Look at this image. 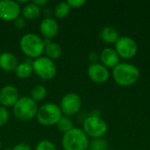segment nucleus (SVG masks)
Returning <instances> with one entry per match:
<instances>
[{
	"instance_id": "1",
	"label": "nucleus",
	"mask_w": 150,
	"mask_h": 150,
	"mask_svg": "<svg viewBox=\"0 0 150 150\" xmlns=\"http://www.w3.org/2000/svg\"><path fill=\"white\" fill-rule=\"evenodd\" d=\"M112 77L120 86H131L138 81L140 70L133 64L127 62L119 63L112 69Z\"/></svg>"
},
{
	"instance_id": "2",
	"label": "nucleus",
	"mask_w": 150,
	"mask_h": 150,
	"mask_svg": "<svg viewBox=\"0 0 150 150\" xmlns=\"http://www.w3.org/2000/svg\"><path fill=\"white\" fill-rule=\"evenodd\" d=\"M19 47L26 56L37 59L42 56L44 53L45 42L40 35L33 33H27L21 37Z\"/></svg>"
},
{
	"instance_id": "3",
	"label": "nucleus",
	"mask_w": 150,
	"mask_h": 150,
	"mask_svg": "<svg viewBox=\"0 0 150 150\" xmlns=\"http://www.w3.org/2000/svg\"><path fill=\"white\" fill-rule=\"evenodd\" d=\"M62 145L64 150H86L89 148L90 141L83 129L73 127L63 134Z\"/></svg>"
},
{
	"instance_id": "4",
	"label": "nucleus",
	"mask_w": 150,
	"mask_h": 150,
	"mask_svg": "<svg viewBox=\"0 0 150 150\" xmlns=\"http://www.w3.org/2000/svg\"><path fill=\"white\" fill-rule=\"evenodd\" d=\"M14 116L23 121L31 120L33 119L38 112L37 103L30 97H21L12 106Z\"/></svg>"
},
{
	"instance_id": "5",
	"label": "nucleus",
	"mask_w": 150,
	"mask_h": 150,
	"mask_svg": "<svg viewBox=\"0 0 150 150\" xmlns=\"http://www.w3.org/2000/svg\"><path fill=\"white\" fill-rule=\"evenodd\" d=\"M62 117V112L58 105L54 103H47L38 108L36 114L37 120L45 127H52L58 123Z\"/></svg>"
},
{
	"instance_id": "6",
	"label": "nucleus",
	"mask_w": 150,
	"mask_h": 150,
	"mask_svg": "<svg viewBox=\"0 0 150 150\" xmlns=\"http://www.w3.org/2000/svg\"><path fill=\"white\" fill-rule=\"evenodd\" d=\"M32 67L35 75L43 80L53 79L57 73V68L54 61L46 56L34 59L32 62Z\"/></svg>"
},
{
	"instance_id": "7",
	"label": "nucleus",
	"mask_w": 150,
	"mask_h": 150,
	"mask_svg": "<svg viewBox=\"0 0 150 150\" xmlns=\"http://www.w3.org/2000/svg\"><path fill=\"white\" fill-rule=\"evenodd\" d=\"M83 130L88 137L93 139L102 138L107 132L108 127L106 122L97 115L87 117L83 123Z\"/></svg>"
},
{
	"instance_id": "8",
	"label": "nucleus",
	"mask_w": 150,
	"mask_h": 150,
	"mask_svg": "<svg viewBox=\"0 0 150 150\" xmlns=\"http://www.w3.org/2000/svg\"><path fill=\"white\" fill-rule=\"evenodd\" d=\"M82 99L81 97L74 92L67 93L64 95L61 101L59 107L63 115L70 117L76 115L81 109Z\"/></svg>"
},
{
	"instance_id": "9",
	"label": "nucleus",
	"mask_w": 150,
	"mask_h": 150,
	"mask_svg": "<svg viewBox=\"0 0 150 150\" xmlns=\"http://www.w3.org/2000/svg\"><path fill=\"white\" fill-rule=\"evenodd\" d=\"M115 51L119 56L124 59H131L137 54L138 46L132 38L123 36L120 37L115 43Z\"/></svg>"
},
{
	"instance_id": "10",
	"label": "nucleus",
	"mask_w": 150,
	"mask_h": 150,
	"mask_svg": "<svg viewBox=\"0 0 150 150\" xmlns=\"http://www.w3.org/2000/svg\"><path fill=\"white\" fill-rule=\"evenodd\" d=\"M21 14V6L13 0H0V19L14 21Z\"/></svg>"
},
{
	"instance_id": "11",
	"label": "nucleus",
	"mask_w": 150,
	"mask_h": 150,
	"mask_svg": "<svg viewBox=\"0 0 150 150\" xmlns=\"http://www.w3.org/2000/svg\"><path fill=\"white\" fill-rule=\"evenodd\" d=\"M19 98L18 91L13 85L7 84L0 90V104L2 106L6 108L13 106Z\"/></svg>"
},
{
	"instance_id": "12",
	"label": "nucleus",
	"mask_w": 150,
	"mask_h": 150,
	"mask_svg": "<svg viewBox=\"0 0 150 150\" xmlns=\"http://www.w3.org/2000/svg\"><path fill=\"white\" fill-rule=\"evenodd\" d=\"M87 74L91 80L97 83H105L109 78V71L101 63H91L87 69Z\"/></svg>"
},
{
	"instance_id": "13",
	"label": "nucleus",
	"mask_w": 150,
	"mask_h": 150,
	"mask_svg": "<svg viewBox=\"0 0 150 150\" xmlns=\"http://www.w3.org/2000/svg\"><path fill=\"white\" fill-rule=\"evenodd\" d=\"M59 31L57 21L53 18H45L40 24V32L46 40L54 38Z\"/></svg>"
},
{
	"instance_id": "14",
	"label": "nucleus",
	"mask_w": 150,
	"mask_h": 150,
	"mask_svg": "<svg viewBox=\"0 0 150 150\" xmlns=\"http://www.w3.org/2000/svg\"><path fill=\"white\" fill-rule=\"evenodd\" d=\"M102 65L106 68H114L120 63V56L118 55L115 49L111 47H105L102 50L99 55Z\"/></svg>"
},
{
	"instance_id": "15",
	"label": "nucleus",
	"mask_w": 150,
	"mask_h": 150,
	"mask_svg": "<svg viewBox=\"0 0 150 150\" xmlns=\"http://www.w3.org/2000/svg\"><path fill=\"white\" fill-rule=\"evenodd\" d=\"M18 64L16 55L11 52H4L0 54V69L5 72L15 71Z\"/></svg>"
},
{
	"instance_id": "16",
	"label": "nucleus",
	"mask_w": 150,
	"mask_h": 150,
	"mask_svg": "<svg viewBox=\"0 0 150 150\" xmlns=\"http://www.w3.org/2000/svg\"><path fill=\"white\" fill-rule=\"evenodd\" d=\"M45 42V49L44 53L46 54V57L54 61L55 59L60 58L62 54V48L60 44L51 41L50 40H44Z\"/></svg>"
},
{
	"instance_id": "17",
	"label": "nucleus",
	"mask_w": 150,
	"mask_h": 150,
	"mask_svg": "<svg viewBox=\"0 0 150 150\" xmlns=\"http://www.w3.org/2000/svg\"><path fill=\"white\" fill-rule=\"evenodd\" d=\"M41 12V7L35 4L33 2L26 3L21 9V14L25 19H34L37 18Z\"/></svg>"
},
{
	"instance_id": "18",
	"label": "nucleus",
	"mask_w": 150,
	"mask_h": 150,
	"mask_svg": "<svg viewBox=\"0 0 150 150\" xmlns=\"http://www.w3.org/2000/svg\"><path fill=\"white\" fill-rule=\"evenodd\" d=\"M100 37L105 43H116L117 40L120 39V33L112 26L104 27L100 33Z\"/></svg>"
},
{
	"instance_id": "19",
	"label": "nucleus",
	"mask_w": 150,
	"mask_h": 150,
	"mask_svg": "<svg viewBox=\"0 0 150 150\" xmlns=\"http://www.w3.org/2000/svg\"><path fill=\"white\" fill-rule=\"evenodd\" d=\"M33 67L32 64L27 62H23L18 64L16 69H15V74L18 78L21 79H26L28 78L32 73H33Z\"/></svg>"
},
{
	"instance_id": "20",
	"label": "nucleus",
	"mask_w": 150,
	"mask_h": 150,
	"mask_svg": "<svg viewBox=\"0 0 150 150\" xmlns=\"http://www.w3.org/2000/svg\"><path fill=\"white\" fill-rule=\"evenodd\" d=\"M47 95V91L46 89L45 86L41 85V84H37L35 86L33 87V89L31 90V98L37 102L42 101L43 99L46 98Z\"/></svg>"
},
{
	"instance_id": "21",
	"label": "nucleus",
	"mask_w": 150,
	"mask_h": 150,
	"mask_svg": "<svg viewBox=\"0 0 150 150\" xmlns=\"http://www.w3.org/2000/svg\"><path fill=\"white\" fill-rule=\"evenodd\" d=\"M71 7L68 2H60L58 3L54 10V14L57 18H63L67 17L70 12Z\"/></svg>"
},
{
	"instance_id": "22",
	"label": "nucleus",
	"mask_w": 150,
	"mask_h": 150,
	"mask_svg": "<svg viewBox=\"0 0 150 150\" xmlns=\"http://www.w3.org/2000/svg\"><path fill=\"white\" fill-rule=\"evenodd\" d=\"M56 126H57V128L59 129V131H61L63 134L69 132V130H71L74 127L73 122L70 120V118L68 116H65V115H62V117L60 119V120L58 121Z\"/></svg>"
},
{
	"instance_id": "23",
	"label": "nucleus",
	"mask_w": 150,
	"mask_h": 150,
	"mask_svg": "<svg viewBox=\"0 0 150 150\" xmlns=\"http://www.w3.org/2000/svg\"><path fill=\"white\" fill-rule=\"evenodd\" d=\"M90 149L91 150H107L109 148L108 142L103 138L93 139L90 142Z\"/></svg>"
},
{
	"instance_id": "24",
	"label": "nucleus",
	"mask_w": 150,
	"mask_h": 150,
	"mask_svg": "<svg viewBox=\"0 0 150 150\" xmlns=\"http://www.w3.org/2000/svg\"><path fill=\"white\" fill-rule=\"evenodd\" d=\"M35 150H56V148L52 142L48 140H42L37 144Z\"/></svg>"
},
{
	"instance_id": "25",
	"label": "nucleus",
	"mask_w": 150,
	"mask_h": 150,
	"mask_svg": "<svg viewBox=\"0 0 150 150\" xmlns=\"http://www.w3.org/2000/svg\"><path fill=\"white\" fill-rule=\"evenodd\" d=\"M9 112L6 107L4 106H0V127L4 126L8 120H9Z\"/></svg>"
},
{
	"instance_id": "26",
	"label": "nucleus",
	"mask_w": 150,
	"mask_h": 150,
	"mask_svg": "<svg viewBox=\"0 0 150 150\" xmlns=\"http://www.w3.org/2000/svg\"><path fill=\"white\" fill-rule=\"evenodd\" d=\"M68 4L71 8H79L82 7L86 2L85 0H68Z\"/></svg>"
},
{
	"instance_id": "27",
	"label": "nucleus",
	"mask_w": 150,
	"mask_h": 150,
	"mask_svg": "<svg viewBox=\"0 0 150 150\" xmlns=\"http://www.w3.org/2000/svg\"><path fill=\"white\" fill-rule=\"evenodd\" d=\"M14 25L18 29H21V28H24L25 25V20L24 18H21V17H18L17 19L14 20Z\"/></svg>"
},
{
	"instance_id": "28",
	"label": "nucleus",
	"mask_w": 150,
	"mask_h": 150,
	"mask_svg": "<svg viewBox=\"0 0 150 150\" xmlns=\"http://www.w3.org/2000/svg\"><path fill=\"white\" fill-rule=\"evenodd\" d=\"M12 150H32L30 145L26 144V143H18L17 145H15L12 149Z\"/></svg>"
},
{
	"instance_id": "29",
	"label": "nucleus",
	"mask_w": 150,
	"mask_h": 150,
	"mask_svg": "<svg viewBox=\"0 0 150 150\" xmlns=\"http://www.w3.org/2000/svg\"><path fill=\"white\" fill-rule=\"evenodd\" d=\"M98 58H99V57H98V54L97 53L92 52V53H91V54H89V60H90L92 63H97V61H98Z\"/></svg>"
},
{
	"instance_id": "30",
	"label": "nucleus",
	"mask_w": 150,
	"mask_h": 150,
	"mask_svg": "<svg viewBox=\"0 0 150 150\" xmlns=\"http://www.w3.org/2000/svg\"><path fill=\"white\" fill-rule=\"evenodd\" d=\"M33 2L35 4L39 5L40 7H41L42 5H45V4H47L48 3V1H47V0H36V1H33Z\"/></svg>"
},
{
	"instance_id": "31",
	"label": "nucleus",
	"mask_w": 150,
	"mask_h": 150,
	"mask_svg": "<svg viewBox=\"0 0 150 150\" xmlns=\"http://www.w3.org/2000/svg\"><path fill=\"white\" fill-rule=\"evenodd\" d=\"M4 150H12L11 149H4Z\"/></svg>"
},
{
	"instance_id": "32",
	"label": "nucleus",
	"mask_w": 150,
	"mask_h": 150,
	"mask_svg": "<svg viewBox=\"0 0 150 150\" xmlns=\"http://www.w3.org/2000/svg\"><path fill=\"white\" fill-rule=\"evenodd\" d=\"M1 146H2V144H1V141H0V149H1Z\"/></svg>"
},
{
	"instance_id": "33",
	"label": "nucleus",
	"mask_w": 150,
	"mask_h": 150,
	"mask_svg": "<svg viewBox=\"0 0 150 150\" xmlns=\"http://www.w3.org/2000/svg\"><path fill=\"white\" fill-rule=\"evenodd\" d=\"M86 150H91V149H86Z\"/></svg>"
},
{
	"instance_id": "34",
	"label": "nucleus",
	"mask_w": 150,
	"mask_h": 150,
	"mask_svg": "<svg viewBox=\"0 0 150 150\" xmlns=\"http://www.w3.org/2000/svg\"><path fill=\"white\" fill-rule=\"evenodd\" d=\"M0 106H1V104H0Z\"/></svg>"
}]
</instances>
